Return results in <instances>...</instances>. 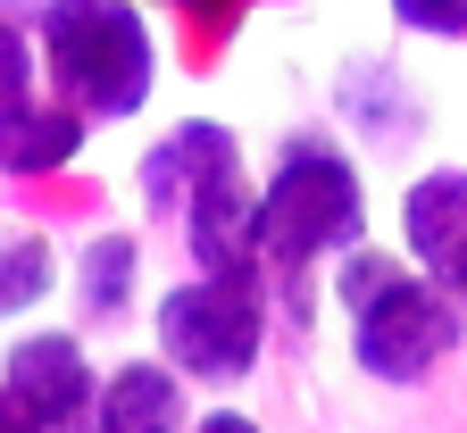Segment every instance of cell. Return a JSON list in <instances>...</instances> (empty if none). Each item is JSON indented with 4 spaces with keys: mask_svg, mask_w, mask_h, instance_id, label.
Instances as JSON below:
<instances>
[{
    "mask_svg": "<svg viewBox=\"0 0 467 433\" xmlns=\"http://www.w3.org/2000/svg\"><path fill=\"white\" fill-rule=\"evenodd\" d=\"M368 242V183L334 134H292L259 183V259L275 275H309Z\"/></svg>",
    "mask_w": 467,
    "mask_h": 433,
    "instance_id": "3",
    "label": "cell"
},
{
    "mask_svg": "<svg viewBox=\"0 0 467 433\" xmlns=\"http://www.w3.org/2000/svg\"><path fill=\"white\" fill-rule=\"evenodd\" d=\"M225 167H243V134H234L225 117H184V126H167L142 150V167H134L142 209L150 217H184V201L201 192L209 175H225Z\"/></svg>",
    "mask_w": 467,
    "mask_h": 433,
    "instance_id": "8",
    "label": "cell"
},
{
    "mask_svg": "<svg viewBox=\"0 0 467 433\" xmlns=\"http://www.w3.org/2000/svg\"><path fill=\"white\" fill-rule=\"evenodd\" d=\"M400 251L451 300H467V167H426L400 192Z\"/></svg>",
    "mask_w": 467,
    "mask_h": 433,
    "instance_id": "6",
    "label": "cell"
},
{
    "mask_svg": "<svg viewBox=\"0 0 467 433\" xmlns=\"http://www.w3.org/2000/svg\"><path fill=\"white\" fill-rule=\"evenodd\" d=\"M34 58H42V50H34L17 26H0V100H26V92H34Z\"/></svg>",
    "mask_w": 467,
    "mask_h": 433,
    "instance_id": "14",
    "label": "cell"
},
{
    "mask_svg": "<svg viewBox=\"0 0 467 433\" xmlns=\"http://www.w3.org/2000/svg\"><path fill=\"white\" fill-rule=\"evenodd\" d=\"M67 433H109V425H100V417H76V425H67Z\"/></svg>",
    "mask_w": 467,
    "mask_h": 433,
    "instance_id": "17",
    "label": "cell"
},
{
    "mask_svg": "<svg viewBox=\"0 0 467 433\" xmlns=\"http://www.w3.org/2000/svg\"><path fill=\"white\" fill-rule=\"evenodd\" d=\"M34 50L50 67V92L67 108H84L92 126L134 117L159 84V34L134 0H42Z\"/></svg>",
    "mask_w": 467,
    "mask_h": 433,
    "instance_id": "2",
    "label": "cell"
},
{
    "mask_svg": "<svg viewBox=\"0 0 467 433\" xmlns=\"http://www.w3.org/2000/svg\"><path fill=\"white\" fill-rule=\"evenodd\" d=\"M0 433H50V425H42V417H34L26 400H17L9 384H0Z\"/></svg>",
    "mask_w": 467,
    "mask_h": 433,
    "instance_id": "16",
    "label": "cell"
},
{
    "mask_svg": "<svg viewBox=\"0 0 467 433\" xmlns=\"http://www.w3.org/2000/svg\"><path fill=\"white\" fill-rule=\"evenodd\" d=\"M175 9H217V0H175Z\"/></svg>",
    "mask_w": 467,
    "mask_h": 433,
    "instance_id": "18",
    "label": "cell"
},
{
    "mask_svg": "<svg viewBox=\"0 0 467 433\" xmlns=\"http://www.w3.org/2000/svg\"><path fill=\"white\" fill-rule=\"evenodd\" d=\"M400 34H426V42H467V0H384Z\"/></svg>",
    "mask_w": 467,
    "mask_h": 433,
    "instance_id": "13",
    "label": "cell"
},
{
    "mask_svg": "<svg viewBox=\"0 0 467 433\" xmlns=\"http://www.w3.org/2000/svg\"><path fill=\"white\" fill-rule=\"evenodd\" d=\"M159 358L192 384H243L267 350V292L251 275H184L159 292Z\"/></svg>",
    "mask_w": 467,
    "mask_h": 433,
    "instance_id": "4",
    "label": "cell"
},
{
    "mask_svg": "<svg viewBox=\"0 0 467 433\" xmlns=\"http://www.w3.org/2000/svg\"><path fill=\"white\" fill-rule=\"evenodd\" d=\"M334 300H342V325H350V358L368 366L376 384H426L434 366L459 350V300L409 267V251H342L334 259Z\"/></svg>",
    "mask_w": 467,
    "mask_h": 433,
    "instance_id": "1",
    "label": "cell"
},
{
    "mask_svg": "<svg viewBox=\"0 0 467 433\" xmlns=\"http://www.w3.org/2000/svg\"><path fill=\"white\" fill-rule=\"evenodd\" d=\"M92 417L109 433H192V376L167 358H126L100 376Z\"/></svg>",
    "mask_w": 467,
    "mask_h": 433,
    "instance_id": "9",
    "label": "cell"
},
{
    "mask_svg": "<svg viewBox=\"0 0 467 433\" xmlns=\"http://www.w3.org/2000/svg\"><path fill=\"white\" fill-rule=\"evenodd\" d=\"M0 384H9L50 433H67V425L92 417V400H100V366H92L84 334L42 325V334H17V342H9V358H0Z\"/></svg>",
    "mask_w": 467,
    "mask_h": 433,
    "instance_id": "5",
    "label": "cell"
},
{
    "mask_svg": "<svg viewBox=\"0 0 467 433\" xmlns=\"http://www.w3.org/2000/svg\"><path fill=\"white\" fill-rule=\"evenodd\" d=\"M50 284H58V251L42 233H26V225H0V325L26 317V308H42Z\"/></svg>",
    "mask_w": 467,
    "mask_h": 433,
    "instance_id": "12",
    "label": "cell"
},
{
    "mask_svg": "<svg viewBox=\"0 0 467 433\" xmlns=\"http://www.w3.org/2000/svg\"><path fill=\"white\" fill-rule=\"evenodd\" d=\"M142 284V242L134 233H92L76 251V300L84 317H126V300Z\"/></svg>",
    "mask_w": 467,
    "mask_h": 433,
    "instance_id": "11",
    "label": "cell"
},
{
    "mask_svg": "<svg viewBox=\"0 0 467 433\" xmlns=\"http://www.w3.org/2000/svg\"><path fill=\"white\" fill-rule=\"evenodd\" d=\"M184 251H192L201 275H251V284L267 275V259H259V183L243 167L209 175L184 201Z\"/></svg>",
    "mask_w": 467,
    "mask_h": 433,
    "instance_id": "7",
    "label": "cell"
},
{
    "mask_svg": "<svg viewBox=\"0 0 467 433\" xmlns=\"http://www.w3.org/2000/svg\"><path fill=\"white\" fill-rule=\"evenodd\" d=\"M92 117L67 100H0V175H58L84 159Z\"/></svg>",
    "mask_w": 467,
    "mask_h": 433,
    "instance_id": "10",
    "label": "cell"
},
{
    "mask_svg": "<svg viewBox=\"0 0 467 433\" xmlns=\"http://www.w3.org/2000/svg\"><path fill=\"white\" fill-rule=\"evenodd\" d=\"M192 433H267L259 417H243V408H201L192 417Z\"/></svg>",
    "mask_w": 467,
    "mask_h": 433,
    "instance_id": "15",
    "label": "cell"
}]
</instances>
